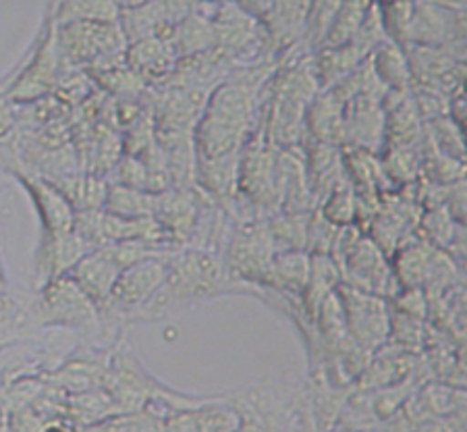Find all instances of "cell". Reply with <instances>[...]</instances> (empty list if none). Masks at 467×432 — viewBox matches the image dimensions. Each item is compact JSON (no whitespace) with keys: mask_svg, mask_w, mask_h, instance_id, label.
<instances>
[{"mask_svg":"<svg viewBox=\"0 0 467 432\" xmlns=\"http://www.w3.org/2000/svg\"><path fill=\"white\" fill-rule=\"evenodd\" d=\"M343 133L351 135V142L358 146L376 148L384 135V111L376 100L366 96L351 98L345 111Z\"/></svg>","mask_w":467,"mask_h":432,"instance_id":"obj_7","label":"cell"},{"mask_svg":"<svg viewBox=\"0 0 467 432\" xmlns=\"http://www.w3.org/2000/svg\"><path fill=\"white\" fill-rule=\"evenodd\" d=\"M307 280H310V256L304 249H289V252L275 254L266 277H264V283L289 293L306 291Z\"/></svg>","mask_w":467,"mask_h":432,"instance_id":"obj_9","label":"cell"},{"mask_svg":"<svg viewBox=\"0 0 467 432\" xmlns=\"http://www.w3.org/2000/svg\"><path fill=\"white\" fill-rule=\"evenodd\" d=\"M451 216L447 208H434L431 215L424 218V227L428 231V239L434 241L436 246H453V239H455V233L453 231V221H451Z\"/></svg>","mask_w":467,"mask_h":432,"instance_id":"obj_15","label":"cell"},{"mask_svg":"<svg viewBox=\"0 0 467 432\" xmlns=\"http://www.w3.org/2000/svg\"><path fill=\"white\" fill-rule=\"evenodd\" d=\"M17 177L24 187L29 192L34 200V206L37 210V216L42 221V233L44 235H63L71 233L75 227V215L69 202L65 200V195L50 184L47 179L40 177H29L24 173H17Z\"/></svg>","mask_w":467,"mask_h":432,"instance_id":"obj_5","label":"cell"},{"mask_svg":"<svg viewBox=\"0 0 467 432\" xmlns=\"http://www.w3.org/2000/svg\"><path fill=\"white\" fill-rule=\"evenodd\" d=\"M36 314L40 327L89 329L100 321V310L65 275L50 279L36 295Z\"/></svg>","mask_w":467,"mask_h":432,"instance_id":"obj_2","label":"cell"},{"mask_svg":"<svg viewBox=\"0 0 467 432\" xmlns=\"http://www.w3.org/2000/svg\"><path fill=\"white\" fill-rule=\"evenodd\" d=\"M208 69H213V67H210V63H208V52H206V63L202 65V71L208 73ZM177 73H185L187 78H192V79L198 78V71H193V69H177Z\"/></svg>","mask_w":467,"mask_h":432,"instance_id":"obj_17","label":"cell"},{"mask_svg":"<svg viewBox=\"0 0 467 432\" xmlns=\"http://www.w3.org/2000/svg\"><path fill=\"white\" fill-rule=\"evenodd\" d=\"M127 65L140 78H162V75L172 71L175 50L171 47L169 36L156 34L133 42L130 52H127Z\"/></svg>","mask_w":467,"mask_h":432,"instance_id":"obj_8","label":"cell"},{"mask_svg":"<svg viewBox=\"0 0 467 432\" xmlns=\"http://www.w3.org/2000/svg\"><path fill=\"white\" fill-rule=\"evenodd\" d=\"M330 252L341 256L335 264L345 269V279H348V287L351 290L379 295V298L397 295L399 285L393 270L384 260L382 248L376 246L374 239L364 237L356 227H343L335 237Z\"/></svg>","mask_w":467,"mask_h":432,"instance_id":"obj_1","label":"cell"},{"mask_svg":"<svg viewBox=\"0 0 467 432\" xmlns=\"http://www.w3.org/2000/svg\"><path fill=\"white\" fill-rule=\"evenodd\" d=\"M169 258H150L120 270L107 304L100 308V318H133L161 290L169 275Z\"/></svg>","mask_w":467,"mask_h":432,"instance_id":"obj_4","label":"cell"},{"mask_svg":"<svg viewBox=\"0 0 467 432\" xmlns=\"http://www.w3.org/2000/svg\"><path fill=\"white\" fill-rule=\"evenodd\" d=\"M372 67L384 86L403 92L410 83V67L405 63L401 48L397 44H380L372 58Z\"/></svg>","mask_w":467,"mask_h":432,"instance_id":"obj_11","label":"cell"},{"mask_svg":"<svg viewBox=\"0 0 467 432\" xmlns=\"http://www.w3.org/2000/svg\"><path fill=\"white\" fill-rule=\"evenodd\" d=\"M368 9H370V6L361 3L338 6L327 32L328 47L337 48V47H343V44H349L351 37L356 36L358 27L361 26V21H364Z\"/></svg>","mask_w":467,"mask_h":432,"instance_id":"obj_13","label":"cell"},{"mask_svg":"<svg viewBox=\"0 0 467 432\" xmlns=\"http://www.w3.org/2000/svg\"><path fill=\"white\" fill-rule=\"evenodd\" d=\"M337 300L341 306L345 329L359 352L372 353L389 339V308L379 295L337 287Z\"/></svg>","mask_w":467,"mask_h":432,"instance_id":"obj_3","label":"cell"},{"mask_svg":"<svg viewBox=\"0 0 467 432\" xmlns=\"http://www.w3.org/2000/svg\"><path fill=\"white\" fill-rule=\"evenodd\" d=\"M15 121H17V112L13 109V102L6 100L5 94L0 92V143L11 133Z\"/></svg>","mask_w":467,"mask_h":432,"instance_id":"obj_16","label":"cell"},{"mask_svg":"<svg viewBox=\"0 0 467 432\" xmlns=\"http://www.w3.org/2000/svg\"><path fill=\"white\" fill-rule=\"evenodd\" d=\"M120 269L110 260L109 254L102 248H96L86 254L81 260L69 270V277L75 280V285L84 291L89 300L94 301L100 310L107 304L109 295L115 287Z\"/></svg>","mask_w":467,"mask_h":432,"instance_id":"obj_6","label":"cell"},{"mask_svg":"<svg viewBox=\"0 0 467 432\" xmlns=\"http://www.w3.org/2000/svg\"><path fill=\"white\" fill-rule=\"evenodd\" d=\"M324 218L330 225H338V227H349L353 223V218L358 215V204L356 198L349 189H337V192L330 195L327 206L322 210Z\"/></svg>","mask_w":467,"mask_h":432,"instance_id":"obj_14","label":"cell"},{"mask_svg":"<svg viewBox=\"0 0 467 432\" xmlns=\"http://www.w3.org/2000/svg\"><path fill=\"white\" fill-rule=\"evenodd\" d=\"M235 432H258L254 427H245V424H241V427Z\"/></svg>","mask_w":467,"mask_h":432,"instance_id":"obj_20","label":"cell"},{"mask_svg":"<svg viewBox=\"0 0 467 432\" xmlns=\"http://www.w3.org/2000/svg\"><path fill=\"white\" fill-rule=\"evenodd\" d=\"M58 24H75V21H96V24H117L120 6L110 3H67L55 9Z\"/></svg>","mask_w":467,"mask_h":432,"instance_id":"obj_12","label":"cell"},{"mask_svg":"<svg viewBox=\"0 0 467 432\" xmlns=\"http://www.w3.org/2000/svg\"><path fill=\"white\" fill-rule=\"evenodd\" d=\"M42 432H73V430H69L67 427H63V424H50L48 428H44Z\"/></svg>","mask_w":467,"mask_h":432,"instance_id":"obj_18","label":"cell"},{"mask_svg":"<svg viewBox=\"0 0 467 432\" xmlns=\"http://www.w3.org/2000/svg\"><path fill=\"white\" fill-rule=\"evenodd\" d=\"M40 327L36 314V298L34 300H15L0 293V347L9 343L21 331L27 327Z\"/></svg>","mask_w":467,"mask_h":432,"instance_id":"obj_10","label":"cell"},{"mask_svg":"<svg viewBox=\"0 0 467 432\" xmlns=\"http://www.w3.org/2000/svg\"><path fill=\"white\" fill-rule=\"evenodd\" d=\"M5 291H6V277H5L3 269H0V293H5Z\"/></svg>","mask_w":467,"mask_h":432,"instance_id":"obj_19","label":"cell"}]
</instances>
